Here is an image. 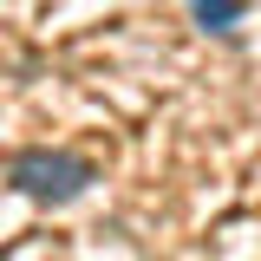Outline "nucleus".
<instances>
[{"instance_id": "nucleus-2", "label": "nucleus", "mask_w": 261, "mask_h": 261, "mask_svg": "<svg viewBox=\"0 0 261 261\" xmlns=\"http://www.w3.org/2000/svg\"><path fill=\"white\" fill-rule=\"evenodd\" d=\"M248 7H255V0H190V20L202 33H216V39H235L242 20H248Z\"/></svg>"}, {"instance_id": "nucleus-1", "label": "nucleus", "mask_w": 261, "mask_h": 261, "mask_svg": "<svg viewBox=\"0 0 261 261\" xmlns=\"http://www.w3.org/2000/svg\"><path fill=\"white\" fill-rule=\"evenodd\" d=\"M7 183H13V196H27L39 209H65L98 183V163L85 150H65V144H33V150H13Z\"/></svg>"}]
</instances>
